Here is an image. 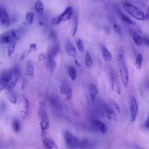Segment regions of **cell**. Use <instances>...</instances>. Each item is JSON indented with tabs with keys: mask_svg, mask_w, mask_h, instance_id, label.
<instances>
[{
	"mask_svg": "<svg viewBox=\"0 0 149 149\" xmlns=\"http://www.w3.org/2000/svg\"><path fill=\"white\" fill-rule=\"evenodd\" d=\"M118 66L122 83L123 87L126 88L128 86L129 84V72L125 63L124 56L122 54H120L118 55Z\"/></svg>",
	"mask_w": 149,
	"mask_h": 149,
	"instance_id": "6da1fadb",
	"label": "cell"
},
{
	"mask_svg": "<svg viewBox=\"0 0 149 149\" xmlns=\"http://www.w3.org/2000/svg\"><path fill=\"white\" fill-rule=\"evenodd\" d=\"M123 10L129 15L137 20L144 21V13L138 7L132 3L125 2L123 5Z\"/></svg>",
	"mask_w": 149,
	"mask_h": 149,
	"instance_id": "7a4b0ae2",
	"label": "cell"
},
{
	"mask_svg": "<svg viewBox=\"0 0 149 149\" xmlns=\"http://www.w3.org/2000/svg\"><path fill=\"white\" fill-rule=\"evenodd\" d=\"M39 116L41 119L40 124L41 129V136H44L46 135V131L49 127V119L45 108V105L43 102L40 104Z\"/></svg>",
	"mask_w": 149,
	"mask_h": 149,
	"instance_id": "3957f363",
	"label": "cell"
},
{
	"mask_svg": "<svg viewBox=\"0 0 149 149\" xmlns=\"http://www.w3.org/2000/svg\"><path fill=\"white\" fill-rule=\"evenodd\" d=\"M20 31L18 29H13L6 31L0 36V42L2 44H9L13 40L19 38Z\"/></svg>",
	"mask_w": 149,
	"mask_h": 149,
	"instance_id": "277c9868",
	"label": "cell"
},
{
	"mask_svg": "<svg viewBox=\"0 0 149 149\" xmlns=\"http://www.w3.org/2000/svg\"><path fill=\"white\" fill-rule=\"evenodd\" d=\"M73 14V9L70 6L67 7L65 10L58 16L55 17L52 19L51 23L53 25H58L62 22L69 20Z\"/></svg>",
	"mask_w": 149,
	"mask_h": 149,
	"instance_id": "5b68a950",
	"label": "cell"
},
{
	"mask_svg": "<svg viewBox=\"0 0 149 149\" xmlns=\"http://www.w3.org/2000/svg\"><path fill=\"white\" fill-rule=\"evenodd\" d=\"M64 139L66 147L68 149H76L79 147L80 140L70 132H66L65 133Z\"/></svg>",
	"mask_w": 149,
	"mask_h": 149,
	"instance_id": "8992f818",
	"label": "cell"
},
{
	"mask_svg": "<svg viewBox=\"0 0 149 149\" xmlns=\"http://www.w3.org/2000/svg\"><path fill=\"white\" fill-rule=\"evenodd\" d=\"M10 72H11L12 77L9 83L8 84L7 87L5 89V91L6 93L13 90V88L15 87L20 77V71L19 68L17 66L13 68L10 70Z\"/></svg>",
	"mask_w": 149,
	"mask_h": 149,
	"instance_id": "52a82bcc",
	"label": "cell"
},
{
	"mask_svg": "<svg viewBox=\"0 0 149 149\" xmlns=\"http://www.w3.org/2000/svg\"><path fill=\"white\" fill-rule=\"evenodd\" d=\"M12 77L11 72H3L0 75V92L5 90L9 83Z\"/></svg>",
	"mask_w": 149,
	"mask_h": 149,
	"instance_id": "ba28073f",
	"label": "cell"
},
{
	"mask_svg": "<svg viewBox=\"0 0 149 149\" xmlns=\"http://www.w3.org/2000/svg\"><path fill=\"white\" fill-rule=\"evenodd\" d=\"M130 120L134 122L137 117L138 112V104L136 99L132 97L130 99Z\"/></svg>",
	"mask_w": 149,
	"mask_h": 149,
	"instance_id": "9c48e42d",
	"label": "cell"
},
{
	"mask_svg": "<svg viewBox=\"0 0 149 149\" xmlns=\"http://www.w3.org/2000/svg\"><path fill=\"white\" fill-rule=\"evenodd\" d=\"M59 90L61 94L63 95L67 99H70L72 95V90L71 87L67 83L63 82L59 86Z\"/></svg>",
	"mask_w": 149,
	"mask_h": 149,
	"instance_id": "30bf717a",
	"label": "cell"
},
{
	"mask_svg": "<svg viewBox=\"0 0 149 149\" xmlns=\"http://www.w3.org/2000/svg\"><path fill=\"white\" fill-rule=\"evenodd\" d=\"M41 140L45 149H59L56 143L52 139L47 137V135L41 136Z\"/></svg>",
	"mask_w": 149,
	"mask_h": 149,
	"instance_id": "8fae6325",
	"label": "cell"
},
{
	"mask_svg": "<svg viewBox=\"0 0 149 149\" xmlns=\"http://www.w3.org/2000/svg\"><path fill=\"white\" fill-rule=\"evenodd\" d=\"M103 111L104 115L107 118V119L112 122H116L117 118L116 115V113L106 104H104L103 106Z\"/></svg>",
	"mask_w": 149,
	"mask_h": 149,
	"instance_id": "7c38bea8",
	"label": "cell"
},
{
	"mask_svg": "<svg viewBox=\"0 0 149 149\" xmlns=\"http://www.w3.org/2000/svg\"><path fill=\"white\" fill-rule=\"evenodd\" d=\"M91 125L94 129L99 130L102 134H105L107 131V128L105 125L98 119H93L91 120Z\"/></svg>",
	"mask_w": 149,
	"mask_h": 149,
	"instance_id": "4fadbf2b",
	"label": "cell"
},
{
	"mask_svg": "<svg viewBox=\"0 0 149 149\" xmlns=\"http://www.w3.org/2000/svg\"><path fill=\"white\" fill-rule=\"evenodd\" d=\"M0 22L1 24L5 27H8L10 23L9 17L7 13V12L2 7H1L0 12Z\"/></svg>",
	"mask_w": 149,
	"mask_h": 149,
	"instance_id": "5bb4252c",
	"label": "cell"
},
{
	"mask_svg": "<svg viewBox=\"0 0 149 149\" xmlns=\"http://www.w3.org/2000/svg\"><path fill=\"white\" fill-rule=\"evenodd\" d=\"M65 51L67 53V54L72 57L75 58L76 57V55H77V52H76V49L75 48V47L69 41H67L65 43Z\"/></svg>",
	"mask_w": 149,
	"mask_h": 149,
	"instance_id": "9a60e30c",
	"label": "cell"
},
{
	"mask_svg": "<svg viewBox=\"0 0 149 149\" xmlns=\"http://www.w3.org/2000/svg\"><path fill=\"white\" fill-rule=\"evenodd\" d=\"M59 51V45L58 44L56 43L53 44L49 48L47 54V58L54 59L55 57L57 55Z\"/></svg>",
	"mask_w": 149,
	"mask_h": 149,
	"instance_id": "2e32d148",
	"label": "cell"
},
{
	"mask_svg": "<svg viewBox=\"0 0 149 149\" xmlns=\"http://www.w3.org/2000/svg\"><path fill=\"white\" fill-rule=\"evenodd\" d=\"M88 90H89L91 101L92 102H94L95 100L96 96L98 93V90L97 86L94 84L91 83L88 86Z\"/></svg>",
	"mask_w": 149,
	"mask_h": 149,
	"instance_id": "e0dca14e",
	"label": "cell"
},
{
	"mask_svg": "<svg viewBox=\"0 0 149 149\" xmlns=\"http://www.w3.org/2000/svg\"><path fill=\"white\" fill-rule=\"evenodd\" d=\"M26 74L29 79H33L34 76V66L31 62L29 61L26 65Z\"/></svg>",
	"mask_w": 149,
	"mask_h": 149,
	"instance_id": "ac0fdd59",
	"label": "cell"
},
{
	"mask_svg": "<svg viewBox=\"0 0 149 149\" xmlns=\"http://www.w3.org/2000/svg\"><path fill=\"white\" fill-rule=\"evenodd\" d=\"M101 52H102V57H103L105 61L108 62H110L112 60V54L105 46L102 47Z\"/></svg>",
	"mask_w": 149,
	"mask_h": 149,
	"instance_id": "d6986e66",
	"label": "cell"
},
{
	"mask_svg": "<svg viewBox=\"0 0 149 149\" xmlns=\"http://www.w3.org/2000/svg\"><path fill=\"white\" fill-rule=\"evenodd\" d=\"M111 87L112 89L113 90V91H115L116 94H120V85L119 84V82L117 80V79L112 76L111 78Z\"/></svg>",
	"mask_w": 149,
	"mask_h": 149,
	"instance_id": "ffe728a7",
	"label": "cell"
},
{
	"mask_svg": "<svg viewBox=\"0 0 149 149\" xmlns=\"http://www.w3.org/2000/svg\"><path fill=\"white\" fill-rule=\"evenodd\" d=\"M23 102V109H22L21 112V115L23 118H25L27 116L29 113V109L30 107V103L29 100L25 98L24 97H23L22 98Z\"/></svg>",
	"mask_w": 149,
	"mask_h": 149,
	"instance_id": "44dd1931",
	"label": "cell"
},
{
	"mask_svg": "<svg viewBox=\"0 0 149 149\" xmlns=\"http://www.w3.org/2000/svg\"><path fill=\"white\" fill-rule=\"evenodd\" d=\"M118 14L120 16V19L122 20V22L123 23L127 24H130V25L135 24V23L132 19H130V18H129L127 15H126L125 13H123L122 11L118 10Z\"/></svg>",
	"mask_w": 149,
	"mask_h": 149,
	"instance_id": "7402d4cb",
	"label": "cell"
},
{
	"mask_svg": "<svg viewBox=\"0 0 149 149\" xmlns=\"http://www.w3.org/2000/svg\"><path fill=\"white\" fill-rule=\"evenodd\" d=\"M131 36L132 37V39L137 46H141L142 44V37H141L139 34H137L135 31H132L131 32Z\"/></svg>",
	"mask_w": 149,
	"mask_h": 149,
	"instance_id": "603a6c76",
	"label": "cell"
},
{
	"mask_svg": "<svg viewBox=\"0 0 149 149\" xmlns=\"http://www.w3.org/2000/svg\"><path fill=\"white\" fill-rule=\"evenodd\" d=\"M44 5L41 0H37L34 5V9L36 11L42 14L44 12Z\"/></svg>",
	"mask_w": 149,
	"mask_h": 149,
	"instance_id": "cb8c5ba5",
	"label": "cell"
},
{
	"mask_svg": "<svg viewBox=\"0 0 149 149\" xmlns=\"http://www.w3.org/2000/svg\"><path fill=\"white\" fill-rule=\"evenodd\" d=\"M68 72L72 80H74L77 77L76 70L73 66H69L68 68Z\"/></svg>",
	"mask_w": 149,
	"mask_h": 149,
	"instance_id": "d4e9b609",
	"label": "cell"
},
{
	"mask_svg": "<svg viewBox=\"0 0 149 149\" xmlns=\"http://www.w3.org/2000/svg\"><path fill=\"white\" fill-rule=\"evenodd\" d=\"M91 146V143L88 140L83 139L79 141V148L80 149H88Z\"/></svg>",
	"mask_w": 149,
	"mask_h": 149,
	"instance_id": "484cf974",
	"label": "cell"
},
{
	"mask_svg": "<svg viewBox=\"0 0 149 149\" xmlns=\"http://www.w3.org/2000/svg\"><path fill=\"white\" fill-rule=\"evenodd\" d=\"M16 41H17V40H13L12 42H10L8 45L7 49H8V55L9 57H10L12 56V55L13 54V53L14 52Z\"/></svg>",
	"mask_w": 149,
	"mask_h": 149,
	"instance_id": "4316f807",
	"label": "cell"
},
{
	"mask_svg": "<svg viewBox=\"0 0 149 149\" xmlns=\"http://www.w3.org/2000/svg\"><path fill=\"white\" fill-rule=\"evenodd\" d=\"M6 94L8 100L12 104H16L17 102V96L15 93L12 90L6 93Z\"/></svg>",
	"mask_w": 149,
	"mask_h": 149,
	"instance_id": "83f0119b",
	"label": "cell"
},
{
	"mask_svg": "<svg viewBox=\"0 0 149 149\" xmlns=\"http://www.w3.org/2000/svg\"><path fill=\"white\" fill-rule=\"evenodd\" d=\"M50 101H51V104L52 105V106L56 109L58 111H61L62 110V106L61 104L60 103V102L59 101V100L58 101L57 99L55 98V97H51L50 98Z\"/></svg>",
	"mask_w": 149,
	"mask_h": 149,
	"instance_id": "f1b7e54d",
	"label": "cell"
},
{
	"mask_svg": "<svg viewBox=\"0 0 149 149\" xmlns=\"http://www.w3.org/2000/svg\"><path fill=\"white\" fill-rule=\"evenodd\" d=\"M34 20V13L31 12H27L25 16V23L26 24H31Z\"/></svg>",
	"mask_w": 149,
	"mask_h": 149,
	"instance_id": "f546056e",
	"label": "cell"
},
{
	"mask_svg": "<svg viewBox=\"0 0 149 149\" xmlns=\"http://www.w3.org/2000/svg\"><path fill=\"white\" fill-rule=\"evenodd\" d=\"M84 61H85L86 66L87 68H89L92 66V65H93V59L91 58V56L90 54H89V52L88 51L86 52Z\"/></svg>",
	"mask_w": 149,
	"mask_h": 149,
	"instance_id": "4dcf8cb0",
	"label": "cell"
},
{
	"mask_svg": "<svg viewBox=\"0 0 149 149\" xmlns=\"http://www.w3.org/2000/svg\"><path fill=\"white\" fill-rule=\"evenodd\" d=\"M142 62H143V56L141 54H139L136 58L135 61V66L137 69H141L142 66Z\"/></svg>",
	"mask_w": 149,
	"mask_h": 149,
	"instance_id": "1f68e13d",
	"label": "cell"
},
{
	"mask_svg": "<svg viewBox=\"0 0 149 149\" xmlns=\"http://www.w3.org/2000/svg\"><path fill=\"white\" fill-rule=\"evenodd\" d=\"M56 66V63L54 59L47 58V68L49 70L52 72L54 70V69Z\"/></svg>",
	"mask_w": 149,
	"mask_h": 149,
	"instance_id": "d6a6232c",
	"label": "cell"
},
{
	"mask_svg": "<svg viewBox=\"0 0 149 149\" xmlns=\"http://www.w3.org/2000/svg\"><path fill=\"white\" fill-rule=\"evenodd\" d=\"M109 107L115 112V113H119L120 109L118 105L112 100H111L109 102Z\"/></svg>",
	"mask_w": 149,
	"mask_h": 149,
	"instance_id": "836d02e7",
	"label": "cell"
},
{
	"mask_svg": "<svg viewBox=\"0 0 149 149\" xmlns=\"http://www.w3.org/2000/svg\"><path fill=\"white\" fill-rule=\"evenodd\" d=\"M12 125L13 129L15 132H19V130L20 129V124L19 121L17 119H13L12 121Z\"/></svg>",
	"mask_w": 149,
	"mask_h": 149,
	"instance_id": "e575fe53",
	"label": "cell"
},
{
	"mask_svg": "<svg viewBox=\"0 0 149 149\" xmlns=\"http://www.w3.org/2000/svg\"><path fill=\"white\" fill-rule=\"evenodd\" d=\"M76 46L77 49L80 52L83 53L84 52V47L83 41L80 39H78L76 42Z\"/></svg>",
	"mask_w": 149,
	"mask_h": 149,
	"instance_id": "d590c367",
	"label": "cell"
},
{
	"mask_svg": "<svg viewBox=\"0 0 149 149\" xmlns=\"http://www.w3.org/2000/svg\"><path fill=\"white\" fill-rule=\"evenodd\" d=\"M77 27H78V19L77 17L75 15L74 17V27H73V30L72 33V36H74L77 31Z\"/></svg>",
	"mask_w": 149,
	"mask_h": 149,
	"instance_id": "8d00e7d4",
	"label": "cell"
},
{
	"mask_svg": "<svg viewBox=\"0 0 149 149\" xmlns=\"http://www.w3.org/2000/svg\"><path fill=\"white\" fill-rule=\"evenodd\" d=\"M113 29L115 33H116L117 34H120L121 33V28H120V26L116 23H114L113 24Z\"/></svg>",
	"mask_w": 149,
	"mask_h": 149,
	"instance_id": "74e56055",
	"label": "cell"
},
{
	"mask_svg": "<svg viewBox=\"0 0 149 149\" xmlns=\"http://www.w3.org/2000/svg\"><path fill=\"white\" fill-rule=\"evenodd\" d=\"M142 44L146 46H149V37L144 36L142 37Z\"/></svg>",
	"mask_w": 149,
	"mask_h": 149,
	"instance_id": "f35d334b",
	"label": "cell"
},
{
	"mask_svg": "<svg viewBox=\"0 0 149 149\" xmlns=\"http://www.w3.org/2000/svg\"><path fill=\"white\" fill-rule=\"evenodd\" d=\"M37 45L36 43H32V44H30V45H29V51L30 52L31 51H37Z\"/></svg>",
	"mask_w": 149,
	"mask_h": 149,
	"instance_id": "ab89813d",
	"label": "cell"
},
{
	"mask_svg": "<svg viewBox=\"0 0 149 149\" xmlns=\"http://www.w3.org/2000/svg\"><path fill=\"white\" fill-rule=\"evenodd\" d=\"M30 52V51H29V49H28V50L24 51L23 53H22L20 55V60L24 59L29 54Z\"/></svg>",
	"mask_w": 149,
	"mask_h": 149,
	"instance_id": "60d3db41",
	"label": "cell"
},
{
	"mask_svg": "<svg viewBox=\"0 0 149 149\" xmlns=\"http://www.w3.org/2000/svg\"><path fill=\"white\" fill-rule=\"evenodd\" d=\"M147 20H149V6H147L146 13H144V21Z\"/></svg>",
	"mask_w": 149,
	"mask_h": 149,
	"instance_id": "b9f144b4",
	"label": "cell"
},
{
	"mask_svg": "<svg viewBox=\"0 0 149 149\" xmlns=\"http://www.w3.org/2000/svg\"><path fill=\"white\" fill-rule=\"evenodd\" d=\"M45 54L42 52V53L40 54V55H38V62H41V61H42V60H44V59H45Z\"/></svg>",
	"mask_w": 149,
	"mask_h": 149,
	"instance_id": "7bdbcfd3",
	"label": "cell"
},
{
	"mask_svg": "<svg viewBox=\"0 0 149 149\" xmlns=\"http://www.w3.org/2000/svg\"><path fill=\"white\" fill-rule=\"evenodd\" d=\"M49 37L51 38H52V39H55L56 38V34H55V33L54 31H51L49 33Z\"/></svg>",
	"mask_w": 149,
	"mask_h": 149,
	"instance_id": "ee69618b",
	"label": "cell"
},
{
	"mask_svg": "<svg viewBox=\"0 0 149 149\" xmlns=\"http://www.w3.org/2000/svg\"><path fill=\"white\" fill-rule=\"evenodd\" d=\"M74 62H75V63H76V65H77V67L80 68V66H80V64L79 63V62H78V61H77L76 59H74Z\"/></svg>",
	"mask_w": 149,
	"mask_h": 149,
	"instance_id": "f6af8a7d",
	"label": "cell"
},
{
	"mask_svg": "<svg viewBox=\"0 0 149 149\" xmlns=\"http://www.w3.org/2000/svg\"><path fill=\"white\" fill-rule=\"evenodd\" d=\"M146 126L147 128L149 129V116H148V119H147V121H146Z\"/></svg>",
	"mask_w": 149,
	"mask_h": 149,
	"instance_id": "bcb514c9",
	"label": "cell"
},
{
	"mask_svg": "<svg viewBox=\"0 0 149 149\" xmlns=\"http://www.w3.org/2000/svg\"><path fill=\"white\" fill-rule=\"evenodd\" d=\"M39 23V24H40V26H44V23H43V22H41V21H40V22H39V23Z\"/></svg>",
	"mask_w": 149,
	"mask_h": 149,
	"instance_id": "7dc6e473",
	"label": "cell"
},
{
	"mask_svg": "<svg viewBox=\"0 0 149 149\" xmlns=\"http://www.w3.org/2000/svg\"><path fill=\"white\" fill-rule=\"evenodd\" d=\"M102 1V0H94V1Z\"/></svg>",
	"mask_w": 149,
	"mask_h": 149,
	"instance_id": "c3c4849f",
	"label": "cell"
},
{
	"mask_svg": "<svg viewBox=\"0 0 149 149\" xmlns=\"http://www.w3.org/2000/svg\"><path fill=\"white\" fill-rule=\"evenodd\" d=\"M1 7L0 6V12H1Z\"/></svg>",
	"mask_w": 149,
	"mask_h": 149,
	"instance_id": "681fc988",
	"label": "cell"
}]
</instances>
